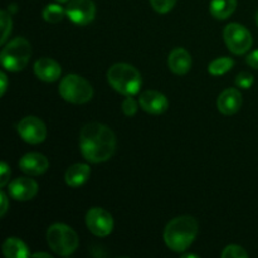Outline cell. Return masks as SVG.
<instances>
[{"instance_id": "obj_1", "label": "cell", "mask_w": 258, "mask_h": 258, "mask_svg": "<svg viewBox=\"0 0 258 258\" xmlns=\"http://www.w3.org/2000/svg\"><path fill=\"white\" fill-rule=\"evenodd\" d=\"M80 149L83 158L90 163L107 161L116 150L115 133L103 123H87L81 130Z\"/></svg>"}, {"instance_id": "obj_2", "label": "cell", "mask_w": 258, "mask_h": 258, "mask_svg": "<svg viewBox=\"0 0 258 258\" xmlns=\"http://www.w3.org/2000/svg\"><path fill=\"white\" fill-rule=\"evenodd\" d=\"M198 234V222L191 216L176 217L169 222L164 231V241L174 252L189 248Z\"/></svg>"}, {"instance_id": "obj_3", "label": "cell", "mask_w": 258, "mask_h": 258, "mask_svg": "<svg viewBox=\"0 0 258 258\" xmlns=\"http://www.w3.org/2000/svg\"><path fill=\"white\" fill-rule=\"evenodd\" d=\"M107 81L113 90L123 96H135L141 87V75L134 66L116 63L107 72Z\"/></svg>"}, {"instance_id": "obj_4", "label": "cell", "mask_w": 258, "mask_h": 258, "mask_svg": "<svg viewBox=\"0 0 258 258\" xmlns=\"http://www.w3.org/2000/svg\"><path fill=\"white\" fill-rule=\"evenodd\" d=\"M32 57V47L25 38L18 37L10 40L2 50L0 60L3 67L10 72L24 70Z\"/></svg>"}, {"instance_id": "obj_5", "label": "cell", "mask_w": 258, "mask_h": 258, "mask_svg": "<svg viewBox=\"0 0 258 258\" xmlns=\"http://www.w3.org/2000/svg\"><path fill=\"white\" fill-rule=\"evenodd\" d=\"M47 242L54 253L59 256H71L78 248V234L75 229L63 223H55L48 228Z\"/></svg>"}, {"instance_id": "obj_6", "label": "cell", "mask_w": 258, "mask_h": 258, "mask_svg": "<svg viewBox=\"0 0 258 258\" xmlns=\"http://www.w3.org/2000/svg\"><path fill=\"white\" fill-rule=\"evenodd\" d=\"M59 95L67 102L75 105L87 103L93 97V88L87 80L78 75H68L60 81Z\"/></svg>"}, {"instance_id": "obj_7", "label": "cell", "mask_w": 258, "mask_h": 258, "mask_svg": "<svg viewBox=\"0 0 258 258\" xmlns=\"http://www.w3.org/2000/svg\"><path fill=\"white\" fill-rule=\"evenodd\" d=\"M223 37L228 49L234 54H244L253 44L249 30L238 23H231L227 25L224 28Z\"/></svg>"}, {"instance_id": "obj_8", "label": "cell", "mask_w": 258, "mask_h": 258, "mask_svg": "<svg viewBox=\"0 0 258 258\" xmlns=\"http://www.w3.org/2000/svg\"><path fill=\"white\" fill-rule=\"evenodd\" d=\"M18 133L20 138L28 144L37 145L47 138V127L40 118L35 116H27L18 123Z\"/></svg>"}, {"instance_id": "obj_9", "label": "cell", "mask_w": 258, "mask_h": 258, "mask_svg": "<svg viewBox=\"0 0 258 258\" xmlns=\"http://www.w3.org/2000/svg\"><path fill=\"white\" fill-rule=\"evenodd\" d=\"M86 224L91 233L97 237H106L112 232L113 218L106 209L95 207L86 214Z\"/></svg>"}, {"instance_id": "obj_10", "label": "cell", "mask_w": 258, "mask_h": 258, "mask_svg": "<svg viewBox=\"0 0 258 258\" xmlns=\"http://www.w3.org/2000/svg\"><path fill=\"white\" fill-rule=\"evenodd\" d=\"M66 15L77 25H87L95 19L96 5L92 0H71L66 8Z\"/></svg>"}, {"instance_id": "obj_11", "label": "cell", "mask_w": 258, "mask_h": 258, "mask_svg": "<svg viewBox=\"0 0 258 258\" xmlns=\"http://www.w3.org/2000/svg\"><path fill=\"white\" fill-rule=\"evenodd\" d=\"M139 103L144 111L151 115H161L169 107V101L165 95L154 90L144 91L139 97Z\"/></svg>"}, {"instance_id": "obj_12", "label": "cell", "mask_w": 258, "mask_h": 258, "mask_svg": "<svg viewBox=\"0 0 258 258\" xmlns=\"http://www.w3.org/2000/svg\"><path fill=\"white\" fill-rule=\"evenodd\" d=\"M38 193V183L32 178H17L9 184V194L13 199L27 202Z\"/></svg>"}, {"instance_id": "obj_13", "label": "cell", "mask_w": 258, "mask_h": 258, "mask_svg": "<svg viewBox=\"0 0 258 258\" xmlns=\"http://www.w3.org/2000/svg\"><path fill=\"white\" fill-rule=\"evenodd\" d=\"M49 161L40 153H28L19 160V168L30 176H38L48 170Z\"/></svg>"}, {"instance_id": "obj_14", "label": "cell", "mask_w": 258, "mask_h": 258, "mask_svg": "<svg viewBox=\"0 0 258 258\" xmlns=\"http://www.w3.org/2000/svg\"><path fill=\"white\" fill-rule=\"evenodd\" d=\"M242 95L236 88H227L219 95L217 106H218L219 112L226 116L234 115L242 107Z\"/></svg>"}, {"instance_id": "obj_15", "label": "cell", "mask_w": 258, "mask_h": 258, "mask_svg": "<svg viewBox=\"0 0 258 258\" xmlns=\"http://www.w3.org/2000/svg\"><path fill=\"white\" fill-rule=\"evenodd\" d=\"M34 73L40 81L54 82L60 77L62 68L52 58H40L34 63Z\"/></svg>"}, {"instance_id": "obj_16", "label": "cell", "mask_w": 258, "mask_h": 258, "mask_svg": "<svg viewBox=\"0 0 258 258\" xmlns=\"http://www.w3.org/2000/svg\"><path fill=\"white\" fill-rule=\"evenodd\" d=\"M168 66L170 71L175 75L183 76L190 71L191 68V57L189 52L184 48H175L171 50L168 58Z\"/></svg>"}, {"instance_id": "obj_17", "label": "cell", "mask_w": 258, "mask_h": 258, "mask_svg": "<svg viewBox=\"0 0 258 258\" xmlns=\"http://www.w3.org/2000/svg\"><path fill=\"white\" fill-rule=\"evenodd\" d=\"M91 175V168L87 164H73L72 166L67 169L66 171V183L71 188H78L83 185L88 180Z\"/></svg>"}, {"instance_id": "obj_18", "label": "cell", "mask_w": 258, "mask_h": 258, "mask_svg": "<svg viewBox=\"0 0 258 258\" xmlns=\"http://www.w3.org/2000/svg\"><path fill=\"white\" fill-rule=\"evenodd\" d=\"M3 253L7 258H25L30 254L27 244L17 237H10L3 243Z\"/></svg>"}, {"instance_id": "obj_19", "label": "cell", "mask_w": 258, "mask_h": 258, "mask_svg": "<svg viewBox=\"0 0 258 258\" xmlns=\"http://www.w3.org/2000/svg\"><path fill=\"white\" fill-rule=\"evenodd\" d=\"M236 8L237 0H212L209 10L216 19L224 20L233 14Z\"/></svg>"}, {"instance_id": "obj_20", "label": "cell", "mask_w": 258, "mask_h": 258, "mask_svg": "<svg viewBox=\"0 0 258 258\" xmlns=\"http://www.w3.org/2000/svg\"><path fill=\"white\" fill-rule=\"evenodd\" d=\"M234 60L229 57H221L209 63L208 72L213 76H222L232 70Z\"/></svg>"}, {"instance_id": "obj_21", "label": "cell", "mask_w": 258, "mask_h": 258, "mask_svg": "<svg viewBox=\"0 0 258 258\" xmlns=\"http://www.w3.org/2000/svg\"><path fill=\"white\" fill-rule=\"evenodd\" d=\"M66 15V10L58 4H49L43 9V19L50 24L62 22Z\"/></svg>"}, {"instance_id": "obj_22", "label": "cell", "mask_w": 258, "mask_h": 258, "mask_svg": "<svg viewBox=\"0 0 258 258\" xmlns=\"http://www.w3.org/2000/svg\"><path fill=\"white\" fill-rule=\"evenodd\" d=\"M0 24H2V39H0V43L4 44L7 42L8 37H9L10 32H12L13 27L12 17H10V14L7 10H2L0 12Z\"/></svg>"}, {"instance_id": "obj_23", "label": "cell", "mask_w": 258, "mask_h": 258, "mask_svg": "<svg viewBox=\"0 0 258 258\" xmlns=\"http://www.w3.org/2000/svg\"><path fill=\"white\" fill-rule=\"evenodd\" d=\"M222 258H247L248 253L244 251L243 247L237 246V244H229L222 252Z\"/></svg>"}, {"instance_id": "obj_24", "label": "cell", "mask_w": 258, "mask_h": 258, "mask_svg": "<svg viewBox=\"0 0 258 258\" xmlns=\"http://www.w3.org/2000/svg\"><path fill=\"white\" fill-rule=\"evenodd\" d=\"M176 0H150L153 9L159 14H166L170 12L175 5Z\"/></svg>"}, {"instance_id": "obj_25", "label": "cell", "mask_w": 258, "mask_h": 258, "mask_svg": "<svg viewBox=\"0 0 258 258\" xmlns=\"http://www.w3.org/2000/svg\"><path fill=\"white\" fill-rule=\"evenodd\" d=\"M138 102L134 100L133 96H126L125 100L122 101V111L128 117H133L138 112Z\"/></svg>"}, {"instance_id": "obj_26", "label": "cell", "mask_w": 258, "mask_h": 258, "mask_svg": "<svg viewBox=\"0 0 258 258\" xmlns=\"http://www.w3.org/2000/svg\"><path fill=\"white\" fill-rule=\"evenodd\" d=\"M253 76L248 72L239 73L236 77V86L243 90H248L252 85H253Z\"/></svg>"}, {"instance_id": "obj_27", "label": "cell", "mask_w": 258, "mask_h": 258, "mask_svg": "<svg viewBox=\"0 0 258 258\" xmlns=\"http://www.w3.org/2000/svg\"><path fill=\"white\" fill-rule=\"evenodd\" d=\"M0 171H2V178H0V186L4 188L5 185L8 184L10 179V169L8 166L7 163H2L0 164Z\"/></svg>"}, {"instance_id": "obj_28", "label": "cell", "mask_w": 258, "mask_h": 258, "mask_svg": "<svg viewBox=\"0 0 258 258\" xmlns=\"http://www.w3.org/2000/svg\"><path fill=\"white\" fill-rule=\"evenodd\" d=\"M246 62L249 67L254 68V70H258V49L254 50V52H252L251 54L247 55Z\"/></svg>"}, {"instance_id": "obj_29", "label": "cell", "mask_w": 258, "mask_h": 258, "mask_svg": "<svg viewBox=\"0 0 258 258\" xmlns=\"http://www.w3.org/2000/svg\"><path fill=\"white\" fill-rule=\"evenodd\" d=\"M0 201H2V208H0V216L4 217L7 213L8 208H9V201H8V197L4 191L0 193Z\"/></svg>"}, {"instance_id": "obj_30", "label": "cell", "mask_w": 258, "mask_h": 258, "mask_svg": "<svg viewBox=\"0 0 258 258\" xmlns=\"http://www.w3.org/2000/svg\"><path fill=\"white\" fill-rule=\"evenodd\" d=\"M0 81H2V87H0V95L4 96L5 95V91L8 88V77L4 72L0 73Z\"/></svg>"}, {"instance_id": "obj_31", "label": "cell", "mask_w": 258, "mask_h": 258, "mask_svg": "<svg viewBox=\"0 0 258 258\" xmlns=\"http://www.w3.org/2000/svg\"><path fill=\"white\" fill-rule=\"evenodd\" d=\"M33 257H45V258H50V254L44 253V252H38V253L33 254Z\"/></svg>"}, {"instance_id": "obj_32", "label": "cell", "mask_w": 258, "mask_h": 258, "mask_svg": "<svg viewBox=\"0 0 258 258\" xmlns=\"http://www.w3.org/2000/svg\"><path fill=\"white\" fill-rule=\"evenodd\" d=\"M183 257L186 258V257H198V256H197V254H190V253H189V254H183Z\"/></svg>"}, {"instance_id": "obj_33", "label": "cell", "mask_w": 258, "mask_h": 258, "mask_svg": "<svg viewBox=\"0 0 258 258\" xmlns=\"http://www.w3.org/2000/svg\"><path fill=\"white\" fill-rule=\"evenodd\" d=\"M55 2H58V3H67V2H70V0H55Z\"/></svg>"}, {"instance_id": "obj_34", "label": "cell", "mask_w": 258, "mask_h": 258, "mask_svg": "<svg viewBox=\"0 0 258 258\" xmlns=\"http://www.w3.org/2000/svg\"><path fill=\"white\" fill-rule=\"evenodd\" d=\"M256 23H257V25H258V12H257V14H256Z\"/></svg>"}]
</instances>
